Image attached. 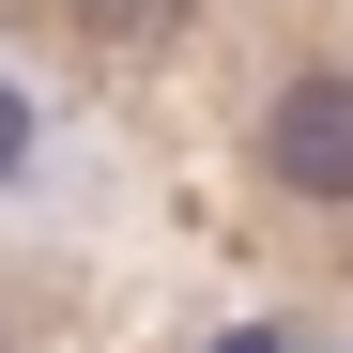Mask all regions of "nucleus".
<instances>
[{
    "instance_id": "1",
    "label": "nucleus",
    "mask_w": 353,
    "mask_h": 353,
    "mask_svg": "<svg viewBox=\"0 0 353 353\" xmlns=\"http://www.w3.org/2000/svg\"><path fill=\"white\" fill-rule=\"evenodd\" d=\"M246 169L292 215H353V62H292L246 123Z\"/></svg>"
},
{
    "instance_id": "2",
    "label": "nucleus",
    "mask_w": 353,
    "mask_h": 353,
    "mask_svg": "<svg viewBox=\"0 0 353 353\" xmlns=\"http://www.w3.org/2000/svg\"><path fill=\"white\" fill-rule=\"evenodd\" d=\"M62 16H77V31H92V46H154V31H169V16H185V0H62Z\"/></svg>"
},
{
    "instance_id": "3",
    "label": "nucleus",
    "mask_w": 353,
    "mask_h": 353,
    "mask_svg": "<svg viewBox=\"0 0 353 353\" xmlns=\"http://www.w3.org/2000/svg\"><path fill=\"white\" fill-rule=\"evenodd\" d=\"M31 154H46V123H31V92H16V77H0V185H16V169H31Z\"/></svg>"
},
{
    "instance_id": "4",
    "label": "nucleus",
    "mask_w": 353,
    "mask_h": 353,
    "mask_svg": "<svg viewBox=\"0 0 353 353\" xmlns=\"http://www.w3.org/2000/svg\"><path fill=\"white\" fill-rule=\"evenodd\" d=\"M0 353H31V338H16V307H0Z\"/></svg>"
}]
</instances>
